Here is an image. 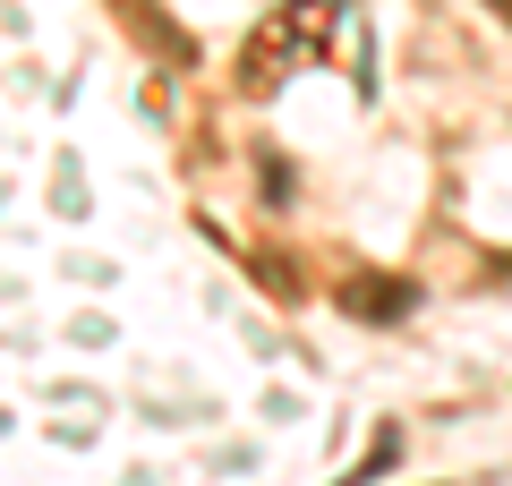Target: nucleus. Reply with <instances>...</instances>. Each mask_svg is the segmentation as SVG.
Returning <instances> with one entry per match:
<instances>
[{"label": "nucleus", "mask_w": 512, "mask_h": 486, "mask_svg": "<svg viewBox=\"0 0 512 486\" xmlns=\"http://www.w3.org/2000/svg\"><path fill=\"white\" fill-rule=\"evenodd\" d=\"M342 307H350L359 324H393V316H410V307H419V290H410V282H350Z\"/></svg>", "instance_id": "1"}, {"label": "nucleus", "mask_w": 512, "mask_h": 486, "mask_svg": "<svg viewBox=\"0 0 512 486\" xmlns=\"http://www.w3.org/2000/svg\"><path fill=\"white\" fill-rule=\"evenodd\" d=\"M487 9H495V18H504V26H512V0H487Z\"/></svg>", "instance_id": "2"}]
</instances>
